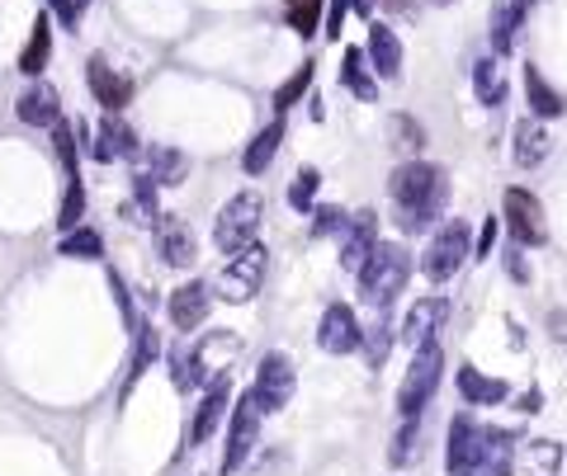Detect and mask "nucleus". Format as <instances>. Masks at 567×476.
Listing matches in <instances>:
<instances>
[{
	"label": "nucleus",
	"instance_id": "f257e3e1",
	"mask_svg": "<svg viewBox=\"0 0 567 476\" xmlns=\"http://www.w3.org/2000/svg\"><path fill=\"white\" fill-rule=\"evenodd\" d=\"M388 199L398 203L402 231H431L449 208V170L412 156L388 174Z\"/></svg>",
	"mask_w": 567,
	"mask_h": 476
},
{
	"label": "nucleus",
	"instance_id": "f03ea898",
	"mask_svg": "<svg viewBox=\"0 0 567 476\" xmlns=\"http://www.w3.org/2000/svg\"><path fill=\"white\" fill-rule=\"evenodd\" d=\"M355 279H359V303L374 311H388L407 288V279H412V250L402 241H378L374 256L355 269Z\"/></svg>",
	"mask_w": 567,
	"mask_h": 476
},
{
	"label": "nucleus",
	"instance_id": "7ed1b4c3",
	"mask_svg": "<svg viewBox=\"0 0 567 476\" xmlns=\"http://www.w3.org/2000/svg\"><path fill=\"white\" fill-rule=\"evenodd\" d=\"M260 222H265L260 189H242V194H232L223 208H218V217H213V250L223 260L242 256L251 241H260Z\"/></svg>",
	"mask_w": 567,
	"mask_h": 476
},
{
	"label": "nucleus",
	"instance_id": "20e7f679",
	"mask_svg": "<svg viewBox=\"0 0 567 476\" xmlns=\"http://www.w3.org/2000/svg\"><path fill=\"white\" fill-rule=\"evenodd\" d=\"M76 141H81V151L90 156V161L100 166H114V161H142V147L147 141L137 137V128L123 114H104L100 123H81L76 118Z\"/></svg>",
	"mask_w": 567,
	"mask_h": 476
},
{
	"label": "nucleus",
	"instance_id": "39448f33",
	"mask_svg": "<svg viewBox=\"0 0 567 476\" xmlns=\"http://www.w3.org/2000/svg\"><path fill=\"white\" fill-rule=\"evenodd\" d=\"M440 377H445V349H440V340L416 344V349H412V369H407L402 387H398V416H402V420L421 416V410L435 401Z\"/></svg>",
	"mask_w": 567,
	"mask_h": 476
},
{
	"label": "nucleus",
	"instance_id": "423d86ee",
	"mask_svg": "<svg viewBox=\"0 0 567 476\" xmlns=\"http://www.w3.org/2000/svg\"><path fill=\"white\" fill-rule=\"evenodd\" d=\"M468 260H472V231H468L464 217H449V222H440L435 236L425 241V250H421V274L431 279V283H449Z\"/></svg>",
	"mask_w": 567,
	"mask_h": 476
},
{
	"label": "nucleus",
	"instance_id": "0eeeda50",
	"mask_svg": "<svg viewBox=\"0 0 567 476\" xmlns=\"http://www.w3.org/2000/svg\"><path fill=\"white\" fill-rule=\"evenodd\" d=\"M256 443H260V406H256V396L251 392H242L232 401V410H227V443H223V463H218V472L236 476L251 463Z\"/></svg>",
	"mask_w": 567,
	"mask_h": 476
},
{
	"label": "nucleus",
	"instance_id": "6e6552de",
	"mask_svg": "<svg viewBox=\"0 0 567 476\" xmlns=\"http://www.w3.org/2000/svg\"><path fill=\"white\" fill-rule=\"evenodd\" d=\"M492 434L497 430L478 424L468 410L464 416H454L449 420V443H445V472L449 476H472L487 463V453H492Z\"/></svg>",
	"mask_w": 567,
	"mask_h": 476
},
{
	"label": "nucleus",
	"instance_id": "1a4fd4ad",
	"mask_svg": "<svg viewBox=\"0 0 567 476\" xmlns=\"http://www.w3.org/2000/svg\"><path fill=\"white\" fill-rule=\"evenodd\" d=\"M227 410H232V369L213 373L209 383H203L194 416H189V424H185V449H203V443L227 424Z\"/></svg>",
	"mask_w": 567,
	"mask_h": 476
},
{
	"label": "nucleus",
	"instance_id": "9d476101",
	"mask_svg": "<svg viewBox=\"0 0 567 476\" xmlns=\"http://www.w3.org/2000/svg\"><path fill=\"white\" fill-rule=\"evenodd\" d=\"M293 392H298L293 359L284 354V349H270V354L256 363V383H251V396H256L260 416H279V410L293 401Z\"/></svg>",
	"mask_w": 567,
	"mask_h": 476
},
{
	"label": "nucleus",
	"instance_id": "9b49d317",
	"mask_svg": "<svg viewBox=\"0 0 567 476\" xmlns=\"http://www.w3.org/2000/svg\"><path fill=\"white\" fill-rule=\"evenodd\" d=\"M501 222H507L511 241L515 246H544L548 241V222H544V203L530 194V189L511 184L507 194H501Z\"/></svg>",
	"mask_w": 567,
	"mask_h": 476
},
{
	"label": "nucleus",
	"instance_id": "f8f14e48",
	"mask_svg": "<svg viewBox=\"0 0 567 476\" xmlns=\"http://www.w3.org/2000/svg\"><path fill=\"white\" fill-rule=\"evenodd\" d=\"M213 303H218V288L209 279H185L180 288H170V297H166V321L176 326L180 336H194L199 326H209Z\"/></svg>",
	"mask_w": 567,
	"mask_h": 476
},
{
	"label": "nucleus",
	"instance_id": "ddd939ff",
	"mask_svg": "<svg viewBox=\"0 0 567 476\" xmlns=\"http://www.w3.org/2000/svg\"><path fill=\"white\" fill-rule=\"evenodd\" d=\"M86 90H90V100L104 109V114H123V109L133 104V76H123L114 61H109L104 53H90L86 57Z\"/></svg>",
	"mask_w": 567,
	"mask_h": 476
},
{
	"label": "nucleus",
	"instance_id": "4468645a",
	"mask_svg": "<svg viewBox=\"0 0 567 476\" xmlns=\"http://www.w3.org/2000/svg\"><path fill=\"white\" fill-rule=\"evenodd\" d=\"M265 264H270V250H265L260 241H251L242 256L223 260V293L218 297H227V303H251L265 283Z\"/></svg>",
	"mask_w": 567,
	"mask_h": 476
},
{
	"label": "nucleus",
	"instance_id": "2eb2a0df",
	"mask_svg": "<svg viewBox=\"0 0 567 476\" xmlns=\"http://www.w3.org/2000/svg\"><path fill=\"white\" fill-rule=\"evenodd\" d=\"M359 340H365V326H359V316L351 303H331L322 311V321H318V349L331 359H345V354H355Z\"/></svg>",
	"mask_w": 567,
	"mask_h": 476
},
{
	"label": "nucleus",
	"instance_id": "dca6fc26",
	"mask_svg": "<svg viewBox=\"0 0 567 476\" xmlns=\"http://www.w3.org/2000/svg\"><path fill=\"white\" fill-rule=\"evenodd\" d=\"M166 354V344H162V330H156L152 316H142L137 330H133V349H129V369H123V383H119V401H129L133 387L156 369V359Z\"/></svg>",
	"mask_w": 567,
	"mask_h": 476
},
{
	"label": "nucleus",
	"instance_id": "f3484780",
	"mask_svg": "<svg viewBox=\"0 0 567 476\" xmlns=\"http://www.w3.org/2000/svg\"><path fill=\"white\" fill-rule=\"evenodd\" d=\"M152 236H156V250L170 269H194L199 260V236L189 231V222H180L176 213H162L152 222Z\"/></svg>",
	"mask_w": 567,
	"mask_h": 476
},
{
	"label": "nucleus",
	"instance_id": "a211bd4d",
	"mask_svg": "<svg viewBox=\"0 0 567 476\" xmlns=\"http://www.w3.org/2000/svg\"><path fill=\"white\" fill-rule=\"evenodd\" d=\"M14 118L20 123H29V128H38V133H47L57 118H67L62 114V94H57V86L53 81H29L24 90H20V100H14Z\"/></svg>",
	"mask_w": 567,
	"mask_h": 476
},
{
	"label": "nucleus",
	"instance_id": "6ab92c4d",
	"mask_svg": "<svg viewBox=\"0 0 567 476\" xmlns=\"http://www.w3.org/2000/svg\"><path fill=\"white\" fill-rule=\"evenodd\" d=\"M336 241H341V269H345V274H355V269L365 264L374 256V246H378V213L374 208L351 213V222H345V231L336 236Z\"/></svg>",
	"mask_w": 567,
	"mask_h": 476
},
{
	"label": "nucleus",
	"instance_id": "aec40b11",
	"mask_svg": "<svg viewBox=\"0 0 567 476\" xmlns=\"http://www.w3.org/2000/svg\"><path fill=\"white\" fill-rule=\"evenodd\" d=\"M445 321H449V297H416L412 307H407V316H402V344H425V340H435L440 330H445Z\"/></svg>",
	"mask_w": 567,
	"mask_h": 476
},
{
	"label": "nucleus",
	"instance_id": "412c9836",
	"mask_svg": "<svg viewBox=\"0 0 567 476\" xmlns=\"http://www.w3.org/2000/svg\"><path fill=\"white\" fill-rule=\"evenodd\" d=\"M53 34H57L53 14L38 10L34 24H29V38L20 47V57H14V71H20L24 81H38V76L47 71V61H53Z\"/></svg>",
	"mask_w": 567,
	"mask_h": 476
},
{
	"label": "nucleus",
	"instance_id": "4be33fe9",
	"mask_svg": "<svg viewBox=\"0 0 567 476\" xmlns=\"http://www.w3.org/2000/svg\"><path fill=\"white\" fill-rule=\"evenodd\" d=\"M365 57L378 81H402V38L398 29L383 20H369V38H365Z\"/></svg>",
	"mask_w": 567,
	"mask_h": 476
},
{
	"label": "nucleus",
	"instance_id": "5701e85b",
	"mask_svg": "<svg viewBox=\"0 0 567 476\" xmlns=\"http://www.w3.org/2000/svg\"><path fill=\"white\" fill-rule=\"evenodd\" d=\"M558 467H563V443L558 439H520L507 476H558Z\"/></svg>",
	"mask_w": 567,
	"mask_h": 476
},
{
	"label": "nucleus",
	"instance_id": "b1692460",
	"mask_svg": "<svg viewBox=\"0 0 567 476\" xmlns=\"http://www.w3.org/2000/svg\"><path fill=\"white\" fill-rule=\"evenodd\" d=\"M142 170L156 180V189H180L189 180V151L170 147V141H147L142 147Z\"/></svg>",
	"mask_w": 567,
	"mask_h": 476
},
{
	"label": "nucleus",
	"instance_id": "393cba45",
	"mask_svg": "<svg viewBox=\"0 0 567 476\" xmlns=\"http://www.w3.org/2000/svg\"><path fill=\"white\" fill-rule=\"evenodd\" d=\"M284 137H289V118L275 114V118L265 123V128L242 147V170L251 174V180H260V174L275 166V156H279V147H284Z\"/></svg>",
	"mask_w": 567,
	"mask_h": 476
},
{
	"label": "nucleus",
	"instance_id": "a878e982",
	"mask_svg": "<svg viewBox=\"0 0 567 476\" xmlns=\"http://www.w3.org/2000/svg\"><path fill=\"white\" fill-rule=\"evenodd\" d=\"M525 14L530 5L525 0H497L492 5V29H487V38H492V57H511V47L520 43V29H525Z\"/></svg>",
	"mask_w": 567,
	"mask_h": 476
},
{
	"label": "nucleus",
	"instance_id": "bb28decb",
	"mask_svg": "<svg viewBox=\"0 0 567 476\" xmlns=\"http://www.w3.org/2000/svg\"><path fill=\"white\" fill-rule=\"evenodd\" d=\"M548 128L540 118H520L515 128H511V156H515V166L520 170H534V166H544L548 161Z\"/></svg>",
	"mask_w": 567,
	"mask_h": 476
},
{
	"label": "nucleus",
	"instance_id": "cd10ccee",
	"mask_svg": "<svg viewBox=\"0 0 567 476\" xmlns=\"http://www.w3.org/2000/svg\"><path fill=\"white\" fill-rule=\"evenodd\" d=\"M341 86L351 90L355 100H365V104L378 100V76H374V67H369L365 47H345V53H341Z\"/></svg>",
	"mask_w": 567,
	"mask_h": 476
},
{
	"label": "nucleus",
	"instance_id": "c85d7f7f",
	"mask_svg": "<svg viewBox=\"0 0 567 476\" xmlns=\"http://www.w3.org/2000/svg\"><path fill=\"white\" fill-rule=\"evenodd\" d=\"M312 81H318V61L312 57H303V67H293L289 76H284V81L275 86V94H270V109L275 114H284L289 118V109H298L312 94Z\"/></svg>",
	"mask_w": 567,
	"mask_h": 476
},
{
	"label": "nucleus",
	"instance_id": "c756f323",
	"mask_svg": "<svg viewBox=\"0 0 567 476\" xmlns=\"http://www.w3.org/2000/svg\"><path fill=\"white\" fill-rule=\"evenodd\" d=\"M129 189H133V199L123 203L119 213L129 217V222H147V227H152V222L162 217V189H156V180H152L147 170H133L129 174Z\"/></svg>",
	"mask_w": 567,
	"mask_h": 476
},
{
	"label": "nucleus",
	"instance_id": "7c9ffc66",
	"mask_svg": "<svg viewBox=\"0 0 567 476\" xmlns=\"http://www.w3.org/2000/svg\"><path fill=\"white\" fill-rule=\"evenodd\" d=\"M57 256L62 260H81V264H104V231H94V227H71V231H62V241H57Z\"/></svg>",
	"mask_w": 567,
	"mask_h": 476
},
{
	"label": "nucleus",
	"instance_id": "2f4dec72",
	"mask_svg": "<svg viewBox=\"0 0 567 476\" xmlns=\"http://www.w3.org/2000/svg\"><path fill=\"white\" fill-rule=\"evenodd\" d=\"M459 396L468 406H501L511 396V387L501 383V377H487V373L472 369V363H464L459 369Z\"/></svg>",
	"mask_w": 567,
	"mask_h": 476
},
{
	"label": "nucleus",
	"instance_id": "473e14b6",
	"mask_svg": "<svg viewBox=\"0 0 567 476\" xmlns=\"http://www.w3.org/2000/svg\"><path fill=\"white\" fill-rule=\"evenodd\" d=\"M525 100H530V114L534 118H558L563 109H567L563 94L544 81V71L534 67V61H525Z\"/></svg>",
	"mask_w": 567,
	"mask_h": 476
},
{
	"label": "nucleus",
	"instance_id": "72a5a7b5",
	"mask_svg": "<svg viewBox=\"0 0 567 476\" xmlns=\"http://www.w3.org/2000/svg\"><path fill=\"white\" fill-rule=\"evenodd\" d=\"M472 90H478V104L482 109H501L507 104V76H501L497 67V57H478L472 61Z\"/></svg>",
	"mask_w": 567,
	"mask_h": 476
},
{
	"label": "nucleus",
	"instance_id": "f704fd0d",
	"mask_svg": "<svg viewBox=\"0 0 567 476\" xmlns=\"http://www.w3.org/2000/svg\"><path fill=\"white\" fill-rule=\"evenodd\" d=\"M47 137H53V156L67 180H76L81 174V141H76V123L71 118H57L53 128H47Z\"/></svg>",
	"mask_w": 567,
	"mask_h": 476
},
{
	"label": "nucleus",
	"instance_id": "c9c22d12",
	"mask_svg": "<svg viewBox=\"0 0 567 476\" xmlns=\"http://www.w3.org/2000/svg\"><path fill=\"white\" fill-rule=\"evenodd\" d=\"M318 194H322V170L318 166H298L293 180H289V194H284L289 199V208L308 217L312 208H318Z\"/></svg>",
	"mask_w": 567,
	"mask_h": 476
},
{
	"label": "nucleus",
	"instance_id": "e433bc0d",
	"mask_svg": "<svg viewBox=\"0 0 567 476\" xmlns=\"http://www.w3.org/2000/svg\"><path fill=\"white\" fill-rule=\"evenodd\" d=\"M392 340H398V330H392V316H388V311H378V321H374V326H365V340H359V349H365V363H369L374 373L388 363Z\"/></svg>",
	"mask_w": 567,
	"mask_h": 476
},
{
	"label": "nucleus",
	"instance_id": "4c0bfd02",
	"mask_svg": "<svg viewBox=\"0 0 567 476\" xmlns=\"http://www.w3.org/2000/svg\"><path fill=\"white\" fill-rule=\"evenodd\" d=\"M86 222V180L76 174V180H67V189H62V203H57V231H71Z\"/></svg>",
	"mask_w": 567,
	"mask_h": 476
},
{
	"label": "nucleus",
	"instance_id": "58836bf2",
	"mask_svg": "<svg viewBox=\"0 0 567 476\" xmlns=\"http://www.w3.org/2000/svg\"><path fill=\"white\" fill-rule=\"evenodd\" d=\"M104 283H109V293H114V307H119V321H123V330H129V336H133L142 316H137V307H133V288H129V279H123L119 269L109 264V269H104Z\"/></svg>",
	"mask_w": 567,
	"mask_h": 476
},
{
	"label": "nucleus",
	"instance_id": "ea45409f",
	"mask_svg": "<svg viewBox=\"0 0 567 476\" xmlns=\"http://www.w3.org/2000/svg\"><path fill=\"white\" fill-rule=\"evenodd\" d=\"M416 439H421V416H412V420H402V430L392 434V449H388V463L392 467H407L416 457Z\"/></svg>",
	"mask_w": 567,
	"mask_h": 476
},
{
	"label": "nucleus",
	"instance_id": "a19ab883",
	"mask_svg": "<svg viewBox=\"0 0 567 476\" xmlns=\"http://www.w3.org/2000/svg\"><path fill=\"white\" fill-rule=\"evenodd\" d=\"M90 5H94V0H47V14H53V24H57V29H67V34H76V29L86 24Z\"/></svg>",
	"mask_w": 567,
	"mask_h": 476
},
{
	"label": "nucleus",
	"instance_id": "79ce46f5",
	"mask_svg": "<svg viewBox=\"0 0 567 476\" xmlns=\"http://www.w3.org/2000/svg\"><path fill=\"white\" fill-rule=\"evenodd\" d=\"M308 217H312V236H318V241H326V236H341L345 222H351V213L336 208V203H318Z\"/></svg>",
	"mask_w": 567,
	"mask_h": 476
},
{
	"label": "nucleus",
	"instance_id": "37998d69",
	"mask_svg": "<svg viewBox=\"0 0 567 476\" xmlns=\"http://www.w3.org/2000/svg\"><path fill=\"white\" fill-rule=\"evenodd\" d=\"M392 137H398L392 147H402V151H412V156L425 147V128H421L412 114H398V118H392Z\"/></svg>",
	"mask_w": 567,
	"mask_h": 476
},
{
	"label": "nucleus",
	"instance_id": "c03bdc74",
	"mask_svg": "<svg viewBox=\"0 0 567 476\" xmlns=\"http://www.w3.org/2000/svg\"><path fill=\"white\" fill-rule=\"evenodd\" d=\"M345 14H351V0H326V14H322V34H326L331 43H341Z\"/></svg>",
	"mask_w": 567,
	"mask_h": 476
},
{
	"label": "nucleus",
	"instance_id": "a18cd8bd",
	"mask_svg": "<svg viewBox=\"0 0 567 476\" xmlns=\"http://www.w3.org/2000/svg\"><path fill=\"white\" fill-rule=\"evenodd\" d=\"M497 231H501V222H497V217H487V222H482V231H478V241H472V260H487V256H492Z\"/></svg>",
	"mask_w": 567,
	"mask_h": 476
},
{
	"label": "nucleus",
	"instance_id": "49530a36",
	"mask_svg": "<svg viewBox=\"0 0 567 476\" xmlns=\"http://www.w3.org/2000/svg\"><path fill=\"white\" fill-rule=\"evenodd\" d=\"M525 246H511L507 250V274L515 279V283H530V264H525V256H520Z\"/></svg>",
	"mask_w": 567,
	"mask_h": 476
},
{
	"label": "nucleus",
	"instance_id": "de8ad7c7",
	"mask_svg": "<svg viewBox=\"0 0 567 476\" xmlns=\"http://www.w3.org/2000/svg\"><path fill=\"white\" fill-rule=\"evenodd\" d=\"M544 406V396H540V387H530L525 396H520V410H525V416H534V410Z\"/></svg>",
	"mask_w": 567,
	"mask_h": 476
},
{
	"label": "nucleus",
	"instance_id": "09e8293b",
	"mask_svg": "<svg viewBox=\"0 0 567 476\" xmlns=\"http://www.w3.org/2000/svg\"><path fill=\"white\" fill-rule=\"evenodd\" d=\"M431 5H449V0H431Z\"/></svg>",
	"mask_w": 567,
	"mask_h": 476
},
{
	"label": "nucleus",
	"instance_id": "8fccbe9b",
	"mask_svg": "<svg viewBox=\"0 0 567 476\" xmlns=\"http://www.w3.org/2000/svg\"><path fill=\"white\" fill-rule=\"evenodd\" d=\"M284 5H298V0H284Z\"/></svg>",
	"mask_w": 567,
	"mask_h": 476
},
{
	"label": "nucleus",
	"instance_id": "3c124183",
	"mask_svg": "<svg viewBox=\"0 0 567 476\" xmlns=\"http://www.w3.org/2000/svg\"><path fill=\"white\" fill-rule=\"evenodd\" d=\"M525 5H530V0H525Z\"/></svg>",
	"mask_w": 567,
	"mask_h": 476
}]
</instances>
